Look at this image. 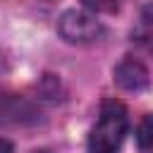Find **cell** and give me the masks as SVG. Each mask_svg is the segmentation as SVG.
Listing matches in <instances>:
<instances>
[{
  "mask_svg": "<svg viewBox=\"0 0 153 153\" xmlns=\"http://www.w3.org/2000/svg\"><path fill=\"white\" fill-rule=\"evenodd\" d=\"M129 129L127 108L120 100H103L98 120L88 134V151L91 153H117Z\"/></svg>",
  "mask_w": 153,
  "mask_h": 153,
  "instance_id": "cell-1",
  "label": "cell"
},
{
  "mask_svg": "<svg viewBox=\"0 0 153 153\" xmlns=\"http://www.w3.org/2000/svg\"><path fill=\"white\" fill-rule=\"evenodd\" d=\"M57 31L72 45H88V43H96L103 36V24L88 12L67 10L57 22Z\"/></svg>",
  "mask_w": 153,
  "mask_h": 153,
  "instance_id": "cell-2",
  "label": "cell"
},
{
  "mask_svg": "<svg viewBox=\"0 0 153 153\" xmlns=\"http://www.w3.org/2000/svg\"><path fill=\"white\" fill-rule=\"evenodd\" d=\"M112 79H115V84H117L120 88H124V91H141V88L148 86V69H146V65H143L141 60H136V57H124V60L115 67Z\"/></svg>",
  "mask_w": 153,
  "mask_h": 153,
  "instance_id": "cell-3",
  "label": "cell"
},
{
  "mask_svg": "<svg viewBox=\"0 0 153 153\" xmlns=\"http://www.w3.org/2000/svg\"><path fill=\"white\" fill-rule=\"evenodd\" d=\"M36 110L19 96L12 93H0V122H24V120H33Z\"/></svg>",
  "mask_w": 153,
  "mask_h": 153,
  "instance_id": "cell-4",
  "label": "cell"
},
{
  "mask_svg": "<svg viewBox=\"0 0 153 153\" xmlns=\"http://www.w3.org/2000/svg\"><path fill=\"white\" fill-rule=\"evenodd\" d=\"M131 41L139 48H143L146 53L153 55V7L143 10V14L139 17V22L131 31Z\"/></svg>",
  "mask_w": 153,
  "mask_h": 153,
  "instance_id": "cell-5",
  "label": "cell"
},
{
  "mask_svg": "<svg viewBox=\"0 0 153 153\" xmlns=\"http://www.w3.org/2000/svg\"><path fill=\"white\" fill-rule=\"evenodd\" d=\"M136 146L141 153H153V115H143L136 124Z\"/></svg>",
  "mask_w": 153,
  "mask_h": 153,
  "instance_id": "cell-6",
  "label": "cell"
},
{
  "mask_svg": "<svg viewBox=\"0 0 153 153\" xmlns=\"http://www.w3.org/2000/svg\"><path fill=\"white\" fill-rule=\"evenodd\" d=\"M81 2L93 12H115L120 7V0H81Z\"/></svg>",
  "mask_w": 153,
  "mask_h": 153,
  "instance_id": "cell-7",
  "label": "cell"
},
{
  "mask_svg": "<svg viewBox=\"0 0 153 153\" xmlns=\"http://www.w3.org/2000/svg\"><path fill=\"white\" fill-rule=\"evenodd\" d=\"M0 153H12V143L7 139H0Z\"/></svg>",
  "mask_w": 153,
  "mask_h": 153,
  "instance_id": "cell-8",
  "label": "cell"
},
{
  "mask_svg": "<svg viewBox=\"0 0 153 153\" xmlns=\"http://www.w3.org/2000/svg\"><path fill=\"white\" fill-rule=\"evenodd\" d=\"M36 153H48V151H36Z\"/></svg>",
  "mask_w": 153,
  "mask_h": 153,
  "instance_id": "cell-9",
  "label": "cell"
}]
</instances>
